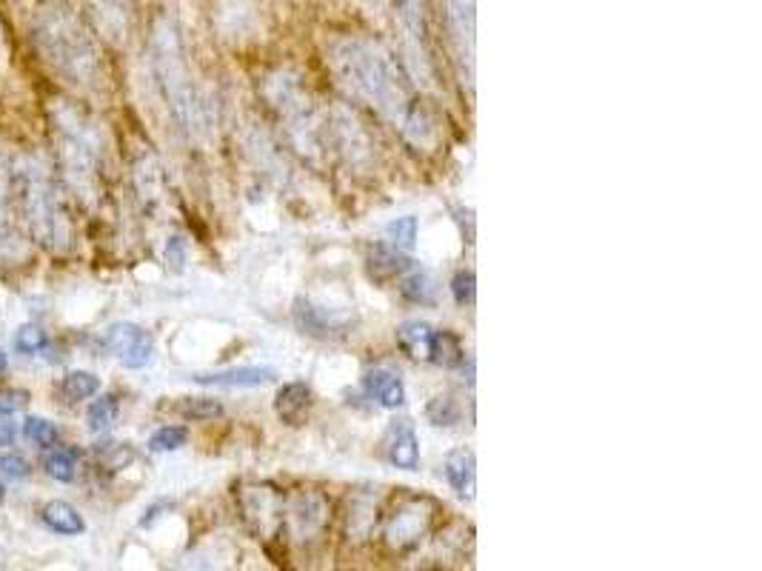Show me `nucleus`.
I'll return each mask as SVG.
<instances>
[{
	"label": "nucleus",
	"mask_w": 762,
	"mask_h": 571,
	"mask_svg": "<svg viewBox=\"0 0 762 571\" xmlns=\"http://www.w3.org/2000/svg\"><path fill=\"white\" fill-rule=\"evenodd\" d=\"M103 346L115 354L117 361L126 368H143L148 366L152 354H155V341L137 323H112L103 332Z\"/></svg>",
	"instance_id": "11"
},
{
	"label": "nucleus",
	"mask_w": 762,
	"mask_h": 571,
	"mask_svg": "<svg viewBox=\"0 0 762 571\" xmlns=\"http://www.w3.org/2000/svg\"><path fill=\"white\" fill-rule=\"evenodd\" d=\"M23 437H27L29 443H34V446H41V449H52L61 435H58V426H54L52 421L27 417V421H23Z\"/></svg>",
	"instance_id": "28"
},
{
	"label": "nucleus",
	"mask_w": 762,
	"mask_h": 571,
	"mask_svg": "<svg viewBox=\"0 0 762 571\" xmlns=\"http://www.w3.org/2000/svg\"><path fill=\"white\" fill-rule=\"evenodd\" d=\"M3 368H7V352L0 349V372H3Z\"/></svg>",
	"instance_id": "41"
},
{
	"label": "nucleus",
	"mask_w": 762,
	"mask_h": 571,
	"mask_svg": "<svg viewBox=\"0 0 762 571\" xmlns=\"http://www.w3.org/2000/svg\"><path fill=\"white\" fill-rule=\"evenodd\" d=\"M432 338L434 329L429 326L425 320H405L403 326L398 329V346L403 349L409 357H414V361H429Z\"/></svg>",
	"instance_id": "21"
},
{
	"label": "nucleus",
	"mask_w": 762,
	"mask_h": 571,
	"mask_svg": "<svg viewBox=\"0 0 762 571\" xmlns=\"http://www.w3.org/2000/svg\"><path fill=\"white\" fill-rule=\"evenodd\" d=\"M394 9L400 12L403 23L412 29L414 38H423L425 34V3L423 0H392Z\"/></svg>",
	"instance_id": "33"
},
{
	"label": "nucleus",
	"mask_w": 762,
	"mask_h": 571,
	"mask_svg": "<svg viewBox=\"0 0 762 571\" xmlns=\"http://www.w3.org/2000/svg\"><path fill=\"white\" fill-rule=\"evenodd\" d=\"M152 61H155L157 81L163 86V95L169 101V110L181 129H200V103H197L195 86L189 81V69L183 61V43L175 23L169 18H161L152 29Z\"/></svg>",
	"instance_id": "5"
},
{
	"label": "nucleus",
	"mask_w": 762,
	"mask_h": 571,
	"mask_svg": "<svg viewBox=\"0 0 762 571\" xmlns=\"http://www.w3.org/2000/svg\"><path fill=\"white\" fill-rule=\"evenodd\" d=\"M385 238H389V243H392L394 249H400V252L414 249V243H418V218L405 215V218L392 220V224L385 226Z\"/></svg>",
	"instance_id": "27"
},
{
	"label": "nucleus",
	"mask_w": 762,
	"mask_h": 571,
	"mask_svg": "<svg viewBox=\"0 0 762 571\" xmlns=\"http://www.w3.org/2000/svg\"><path fill=\"white\" fill-rule=\"evenodd\" d=\"M331 69L351 95L378 112L380 117L403 132L409 141L429 143L434 126L425 110L412 95L409 83L398 72L394 61L378 43L349 38L331 46Z\"/></svg>",
	"instance_id": "1"
},
{
	"label": "nucleus",
	"mask_w": 762,
	"mask_h": 571,
	"mask_svg": "<svg viewBox=\"0 0 762 571\" xmlns=\"http://www.w3.org/2000/svg\"><path fill=\"white\" fill-rule=\"evenodd\" d=\"M29 475H32V466H29L27 457L0 455V477H7V480H27Z\"/></svg>",
	"instance_id": "35"
},
{
	"label": "nucleus",
	"mask_w": 762,
	"mask_h": 571,
	"mask_svg": "<svg viewBox=\"0 0 762 571\" xmlns=\"http://www.w3.org/2000/svg\"><path fill=\"white\" fill-rule=\"evenodd\" d=\"M12 157L0 152V260L3 263H18L27 258V246H23V220L18 204H14L12 175H9Z\"/></svg>",
	"instance_id": "8"
},
{
	"label": "nucleus",
	"mask_w": 762,
	"mask_h": 571,
	"mask_svg": "<svg viewBox=\"0 0 762 571\" xmlns=\"http://www.w3.org/2000/svg\"><path fill=\"white\" fill-rule=\"evenodd\" d=\"M14 204L21 211L23 229L49 252H66L74 240L69 204L63 186L38 155H18L9 164Z\"/></svg>",
	"instance_id": "2"
},
{
	"label": "nucleus",
	"mask_w": 762,
	"mask_h": 571,
	"mask_svg": "<svg viewBox=\"0 0 762 571\" xmlns=\"http://www.w3.org/2000/svg\"><path fill=\"white\" fill-rule=\"evenodd\" d=\"M41 520L47 523V529H52L54 534H63V538H78L86 531L81 511L74 509L66 500H52L41 509Z\"/></svg>",
	"instance_id": "20"
},
{
	"label": "nucleus",
	"mask_w": 762,
	"mask_h": 571,
	"mask_svg": "<svg viewBox=\"0 0 762 571\" xmlns=\"http://www.w3.org/2000/svg\"><path fill=\"white\" fill-rule=\"evenodd\" d=\"M78 460H81L78 449H54L52 446L43 457V469L58 484H72L74 475H78Z\"/></svg>",
	"instance_id": "24"
},
{
	"label": "nucleus",
	"mask_w": 762,
	"mask_h": 571,
	"mask_svg": "<svg viewBox=\"0 0 762 571\" xmlns=\"http://www.w3.org/2000/svg\"><path fill=\"white\" fill-rule=\"evenodd\" d=\"M34 43L43 61L74 86H95L101 81V61L92 32L72 9L49 3L34 18Z\"/></svg>",
	"instance_id": "3"
},
{
	"label": "nucleus",
	"mask_w": 762,
	"mask_h": 571,
	"mask_svg": "<svg viewBox=\"0 0 762 571\" xmlns=\"http://www.w3.org/2000/svg\"><path fill=\"white\" fill-rule=\"evenodd\" d=\"M275 368L269 366H240V368H223V372L195 374V383L200 386H223V388H257L275 381Z\"/></svg>",
	"instance_id": "16"
},
{
	"label": "nucleus",
	"mask_w": 762,
	"mask_h": 571,
	"mask_svg": "<svg viewBox=\"0 0 762 571\" xmlns=\"http://www.w3.org/2000/svg\"><path fill=\"white\" fill-rule=\"evenodd\" d=\"M363 386L369 397H374L385 408H398L405 403V386L400 381V374H394L392 368H371V372H365Z\"/></svg>",
	"instance_id": "18"
},
{
	"label": "nucleus",
	"mask_w": 762,
	"mask_h": 571,
	"mask_svg": "<svg viewBox=\"0 0 762 571\" xmlns=\"http://www.w3.org/2000/svg\"><path fill=\"white\" fill-rule=\"evenodd\" d=\"M132 460H135V451L126 443H103L101 449H97V463L109 471L126 469Z\"/></svg>",
	"instance_id": "30"
},
{
	"label": "nucleus",
	"mask_w": 762,
	"mask_h": 571,
	"mask_svg": "<svg viewBox=\"0 0 762 571\" xmlns=\"http://www.w3.org/2000/svg\"><path fill=\"white\" fill-rule=\"evenodd\" d=\"M434 520V503L425 497H405L403 503L389 515L383 529L385 543L394 551H409L429 534Z\"/></svg>",
	"instance_id": "7"
},
{
	"label": "nucleus",
	"mask_w": 762,
	"mask_h": 571,
	"mask_svg": "<svg viewBox=\"0 0 762 571\" xmlns=\"http://www.w3.org/2000/svg\"><path fill=\"white\" fill-rule=\"evenodd\" d=\"M329 520V506L318 491H297L284 506V529L291 531L295 543L306 546L311 540H318Z\"/></svg>",
	"instance_id": "9"
},
{
	"label": "nucleus",
	"mask_w": 762,
	"mask_h": 571,
	"mask_svg": "<svg viewBox=\"0 0 762 571\" xmlns=\"http://www.w3.org/2000/svg\"><path fill=\"white\" fill-rule=\"evenodd\" d=\"M52 121L58 129V155L69 189L78 198L92 200L97 195V169H101V141L95 126L66 103L52 112Z\"/></svg>",
	"instance_id": "4"
},
{
	"label": "nucleus",
	"mask_w": 762,
	"mask_h": 571,
	"mask_svg": "<svg viewBox=\"0 0 762 571\" xmlns=\"http://www.w3.org/2000/svg\"><path fill=\"white\" fill-rule=\"evenodd\" d=\"M443 471L449 486H452L460 497L474 500V489H477V457H474L472 449L460 446V449L449 451L443 463Z\"/></svg>",
	"instance_id": "15"
},
{
	"label": "nucleus",
	"mask_w": 762,
	"mask_h": 571,
	"mask_svg": "<svg viewBox=\"0 0 762 571\" xmlns=\"http://www.w3.org/2000/svg\"><path fill=\"white\" fill-rule=\"evenodd\" d=\"M186 440H189V432L183 426H163L148 437V451H157V455L161 451H177L181 446H186Z\"/></svg>",
	"instance_id": "29"
},
{
	"label": "nucleus",
	"mask_w": 762,
	"mask_h": 571,
	"mask_svg": "<svg viewBox=\"0 0 762 571\" xmlns=\"http://www.w3.org/2000/svg\"><path fill=\"white\" fill-rule=\"evenodd\" d=\"M47 332H43L41 326H34V323H27V326H21L18 334H14V349L21 354H29V357H32V354H41L43 349H47Z\"/></svg>",
	"instance_id": "34"
},
{
	"label": "nucleus",
	"mask_w": 762,
	"mask_h": 571,
	"mask_svg": "<svg viewBox=\"0 0 762 571\" xmlns=\"http://www.w3.org/2000/svg\"><path fill=\"white\" fill-rule=\"evenodd\" d=\"M181 415L186 417V421H215V417L223 415V406L217 401H212V397H186L181 406Z\"/></svg>",
	"instance_id": "32"
},
{
	"label": "nucleus",
	"mask_w": 762,
	"mask_h": 571,
	"mask_svg": "<svg viewBox=\"0 0 762 571\" xmlns=\"http://www.w3.org/2000/svg\"><path fill=\"white\" fill-rule=\"evenodd\" d=\"M295 320L297 326L303 329L311 338H334L349 329V318L338 312H326L323 307H315L311 300H297L295 303Z\"/></svg>",
	"instance_id": "14"
},
{
	"label": "nucleus",
	"mask_w": 762,
	"mask_h": 571,
	"mask_svg": "<svg viewBox=\"0 0 762 571\" xmlns=\"http://www.w3.org/2000/svg\"><path fill=\"white\" fill-rule=\"evenodd\" d=\"M474 272H457L454 274V280H452V294H454V300H457L460 307H472L474 303Z\"/></svg>",
	"instance_id": "36"
},
{
	"label": "nucleus",
	"mask_w": 762,
	"mask_h": 571,
	"mask_svg": "<svg viewBox=\"0 0 762 571\" xmlns=\"http://www.w3.org/2000/svg\"><path fill=\"white\" fill-rule=\"evenodd\" d=\"M385 457L392 466L403 471L420 469V440L409 421H394L385 432Z\"/></svg>",
	"instance_id": "13"
},
{
	"label": "nucleus",
	"mask_w": 762,
	"mask_h": 571,
	"mask_svg": "<svg viewBox=\"0 0 762 571\" xmlns=\"http://www.w3.org/2000/svg\"><path fill=\"white\" fill-rule=\"evenodd\" d=\"M425 417L434 426H454L460 421V406L452 395H437L429 406H425Z\"/></svg>",
	"instance_id": "31"
},
{
	"label": "nucleus",
	"mask_w": 762,
	"mask_h": 571,
	"mask_svg": "<svg viewBox=\"0 0 762 571\" xmlns=\"http://www.w3.org/2000/svg\"><path fill=\"white\" fill-rule=\"evenodd\" d=\"M400 292H403L405 300H412V303H420V307H434V303H437L440 286H437V278H434L432 272H425V269H418V272H412V274H409V278H403V286H400Z\"/></svg>",
	"instance_id": "22"
},
{
	"label": "nucleus",
	"mask_w": 762,
	"mask_h": 571,
	"mask_svg": "<svg viewBox=\"0 0 762 571\" xmlns=\"http://www.w3.org/2000/svg\"><path fill=\"white\" fill-rule=\"evenodd\" d=\"M101 392V377L92 372H69L61 383V395L66 403L89 401Z\"/></svg>",
	"instance_id": "25"
},
{
	"label": "nucleus",
	"mask_w": 762,
	"mask_h": 571,
	"mask_svg": "<svg viewBox=\"0 0 762 571\" xmlns=\"http://www.w3.org/2000/svg\"><path fill=\"white\" fill-rule=\"evenodd\" d=\"M445 21L452 41L457 43L460 58L468 63V72H474V27H477L474 0H445Z\"/></svg>",
	"instance_id": "12"
},
{
	"label": "nucleus",
	"mask_w": 762,
	"mask_h": 571,
	"mask_svg": "<svg viewBox=\"0 0 762 571\" xmlns=\"http://www.w3.org/2000/svg\"><path fill=\"white\" fill-rule=\"evenodd\" d=\"M365 269H369L371 280L385 283V280L403 278V274L412 269V260L405 258L400 249H394V246H374V249H369Z\"/></svg>",
	"instance_id": "19"
},
{
	"label": "nucleus",
	"mask_w": 762,
	"mask_h": 571,
	"mask_svg": "<svg viewBox=\"0 0 762 571\" xmlns=\"http://www.w3.org/2000/svg\"><path fill=\"white\" fill-rule=\"evenodd\" d=\"M166 260H169L175 269H183V263H186V243H183V238H172L169 243H166Z\"/></svg>",
	"instance_id": "38"
},
{
	"label": "nucleus",
	"mask_w": 762,
	"mask_h": 571,
	"mask_svg": "<svg viewBox=\"0 0 762 571\" xmlns=\"http://www.w3.org/2000/svg\"><path fill=\"white\" fill-rule=\"evenodd\" d=\"M269 97L271 106L280 112L286 123H289L291 135L295 141L306 149H315V135H318V117H315V110H311V101L303 95V89L295 77H289L286 72L271 77L269 83Z\"/></svg>",
	"instance_id": "6"
},
{
	"label": "nucleus",
	"mask_w": 762,
	"mask_h": 571,
	"mask_svg": "<svg viewBox=\"0 0 762 571\" xmlns=\"http://www.w3.org/2000/svg\"><path fill=\"white\" fill-rule=\"evenodd\" d=\"M169 506H172V503H157V506H152V509L146 511V517H143V520H141V526H152V523H155L157 517H161V511H166V509H169Z\"/></svg>",
	"instance_id": "40"
},
{
	"label": "nucleus",
	"mask_w": 762,
	"mask_h": 571,
	"mask_svg": "<svg viewBox=\"0 0 762 571\" xmlns=\"http://www.w3.org/2000/svg\"><path fill=\"white\" fill-rule=\"evenodd\" d=\"M311 408V388L306 383H286L275 397V412L286 426H303Z\"/></svg>",
	"instance_id": "17"
},
{
	"label": "nucleus",
	"mask_w": 762,
	"mask_h": 571,
	"mask_svg": "<svg viewBox=\"0 0 762 571\" xmlns=\"http://www.w3.org/2000/svg\"><path fill=\"white\" fill-rule=\"evenodd\" d=\"M14 435H18V428L9 421V415H0V449H3V446H12Z\"/></svg>",
	"instance_id": "39"
},
{
	"label": "nucleus",
	"mask_w": 762,
	"mask_h": 571,
	"mask_svg": "<svg viewBox=\"0 0 762 571\" xmlns=\"http://www.w3.org/2000/svg\"><path fill=\"white\" fill-rule=\"evenodd\" d=\"M284 497L269 486H251L240 491V509L244 520L257 538L269 540L271 534L284 531Z\"/></svg>",
	"instance_id": "10"
},
{
	"label": "nucleus",
	"mask_w": 762,
	"mask_h": 571,
	"mask_svg": "<svg viewBox=\"0 0 762 571\" xmlns=\"http://www.w3.org/2000/svg\"><path fill=\"white\" fill-rule=\"evenodd\" d=\"M115 417H117V397L115 395L97 397V401L89 406V415H86L89 432H92V435H103L106 428H112Z\"/></svg>",
	"instance_id": "26"
},
{
	"label": "nucleus",
	"mask_w": 762,
	"mask_h": 571,
	"mask_svg": "<svg viewBox=\"0 0 762 571\" xmlns=\"http://www.w3.org/2000/svg\"><path fill=\"white\" fill-rule=\"evenodd\" d=\"M29 395L21 388H3L0 392V415H12V412H21L27 406Z\"/></svg>",
	"instance_id": "37"
},
{
	"label": "nucleus",
	"mask_w": 762,
	"mask_h": 571,
	"mask_svg": "<svg viewBox=\"0 0 762 571\" xmlns=\"http://www.w3.org/2000/svg\"><path fill=\"white\" fill-rule=\"evenodd\" d=\"M429 361L437 363V366H445V368H454V366H460V363L466 361V352H463V343H460L457 334L449 332V329H440V332H434Z\"/></svg>",
	"instance_id": "23"
},
{
	"label": "nucleus",
	"mask_w": 762,
	"mask_h": 571,
	"mask_svg": "<svg viewBox=\"0 0 762 571\" xmlns=\"http://www.w3.org/2000/svg\"><path fill=\"white\" fill-rule=\"evenodd\" d=\"M3 497H7V489H3V484H0V503H3Z\"/></svg>",
	"instance_id": "42"
}]
</instances>
